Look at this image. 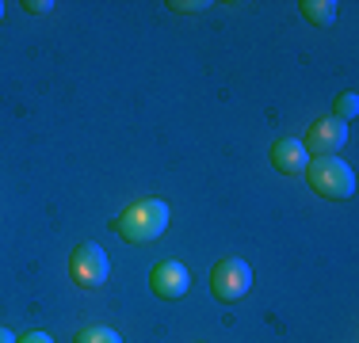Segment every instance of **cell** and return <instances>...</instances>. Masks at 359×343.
<instances>
[{"label":"cell","mask_w":359,"mask_h":343,"mask_svg":"<svg viewBox=\"0 0 359 343\" xmlns=\"http://www.w3.org/2000/svg\"><path fill=\"white\" fill-rule=\"evenodd\" d=\"M165 229H168V202H161V199H142L115 218V233L126 244H149Z\"/></svg>","instance_id":"6da1fadb"},{"label":"cell","mask_w":359,"mask_h":343,"mask_svg":"<svg viewBox=\"0 0 359 343\" xmlns=\"http://www.w3.org/2000/svg\"><path fill=\"white\" fill-rule=\"evenodd\" d=\"M306 179L321 199H332V202H344L355 195V172L340 157H313L306 164Z\"/></svg>","instance_id":"7a4b0ae2"},{"label":"cell","mask_w":359,"mask_h":343,"mask_svg":"<svg viewBox=\"0 0 359 343\" xmlns=\"http://www.w3.org/2000/svg\"><path fill=\"white\" fill-rule=\"evenodd\" d=\"M252 290V267L245 260H222L210 271V294L218 302H241Z\"/></svg>","instance_id":"3957f363"},{"label":"cell","mask_w":359,"mask_h":343,"mask_svg":"<svg viewBox=\"0 0 359 343\" xmlns=\"http://www.w3.org/2000/svg\"><path fill=\"white\" fill-rule=\"evenodd\" d=\"M69 274H73L76 286H84V290L104 286L107 274H111V260H107V252H104L100 244H81V248L73 252V260H69Z\"/></svg>","instance_id":"277c9868"},{"label":"cell","mask_w":359,"mask_h":343,"mask_svg":"<svg viewBox=\"0 0 359 343\" xmlns=\"http://www.w3.org/2000/svg\"><path fill=\"white\" fill-rule=\"evenodd\" d=\"M344 141H348V126L329 115V118H318V122L306 130L302 149L310 153V157H337V153L344 149Z\"/></svg>","instance_id":"5b68a950"},{"label":"cell","mask_w":359,"mask_h":343,"mask_svg":"<svg viewBox=\"0 0 359 343\" xmlns=\"http://www.w3.org/2000/svg\"><path fill=\"white\" fill-rule=\"evenodd\" d=\"M149 286H153V294H157V298L176 302V298L187 294V286H191V274H187L184 263L165 260V263H157V267L149 271Z\"/></svg>","instance_id":"8992f818"},{"label":"cell","mask_w":359,"mask_h":343,"mask_svg":"<svg viewBox=\"0 0 359 343\" xmlns=\"http://www.w3.org/2000/svg\"><path fill=\"white\" fill-rule=\"evenodd\" d=\"M268 157H271V164H276V172H283V176H302L306 164H310V153L302 149L298 137H279Z\"/></svg>","instance_id":"52a82bcc"},{"label":"cell","mask_w":359,"mask_h":343,"mask_svg":"<svg viewBox=\"0 0 359 343\" xmlns=\"http://www.w3.org/2000/svg\"><path fill=\"white\" fill-rule=\"evenodd\" d=\"M302 15L313 23V27H329V23H337V15H340V8H337V0H302Z\"/></svg>","instance_id":"ba28073f"},{"label":"cell","mask_w":359,"mask_h":343,"mask_svg":"<svg viewBox=\"0 0 359 343\" xmlns=\"http://www.w3.org/2000/svg\"><path fill=\"white\" fill-rule=\"evenodd\" d=\"M76 343H123V336L107 324H88V328L76 332Z\"/></svg>","instance_id":"9c48e42d"},{"label":"cell","mask_w":359,"mask_h":343,"mask_svg":"<svg viewBox=\"0 0 359 343\" xmlns=\"http://www.w3.org/2000/svg\"><path fill=\"white\" fill-rule=\"evenodd\" d=\"M355 115H359V96H355V92H344V96L332 103V118H340L344 126L352 122Z\"/></svg>","instance_id":"30bf717a"},{"label":"cell","mask_w":359,"mask_h":343,"mask_svg":"<svg viewBox=\"0 0 359 343\" xmlns=\"http://www.w3.org/2000/svg\"><path fill=\"white\" fill-rule=\"evenodd\" d=\"M168 8H176V12H203V8H210L207 0H172Z\"/></svg>","instance_id":"8fae6325"},{"label":"cell","mask_w":359,"mask_h":343,"mask_svg":"<svg viewBox=\"0 0 359 343\" xmlns=\"http://www.w3.org/2000/svg\"><path fill=\"white\" fill-rule=\"evenodd\" d=\"M23 8H27V12H35V15H46L50 8H54V4H50V0H27V4H23Z\"/></svg>","instance_id":"7c38bea8"},{"label":"cell","mask_w":359,"mask_h":343,"mask_svg":"<svg viewBox=\"0 0 359 343\" xmlns=\"http://www.w3.org/2000/svg\"><path fill=\"white\" fill-rule=\"evenodd\" d=\"M15 343H54L46 336V332H31V336H23V340H15Z\"/></svg>","instance_id":"4fadbf2b"},{"label":"cell","mask_w":359,"mask_h":343,"mask_svg":"<svg viewBox=\"0 0 359 343\" xmlns=\"http://www.w3.org/2000/svg\"><path fill=\"white\" fill-rule=\"evenodd\" d=\"M0 343H15V332L4 328V324H0Z\"/></svg>","instance_id":"5bb4252c"},{"label":"cell","mask_w":359,"mask_h":343,"mask_svg":"<svg viewBox=\"0 0 359 343\" xmlns=\"http://www.w3.org/2000/svg\"><path fill=\"white\" fill-rule=\"evenodd\" d=\"M0 20H4V4H0Z\"/></svg>","instance_id":"9a60e30c"}]
</instances>
